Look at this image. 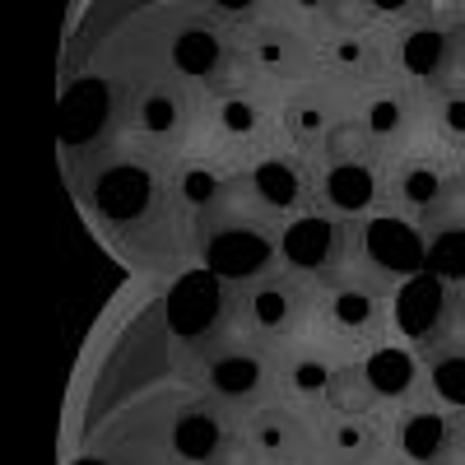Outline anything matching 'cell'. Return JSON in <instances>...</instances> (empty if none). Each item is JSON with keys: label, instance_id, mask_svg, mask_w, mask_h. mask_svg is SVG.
<instances>
[{"label": "cell", "instance_id": "5", "mask_svg": "<svg viewBox=\"0 0 465 465\" xmlns=\"http://www.w3.org/2000/svg\"><path fill=\"white\" fill-rule=\"evenodd\" d=\"M89 205L94 214L116 228V232H126V228H140L153 205H159V177H153L144 163L135 159H122V163H107L94 173L89 182Z\"/></svg>", "mask_w": 465, "mask_h": 465}, {"label": "cell", "instance_id": "17", "mask_svg": "<svg viewBox=\"0 0 465 465\" xmlns=\"http://www.w3.org/2000/svg\"><path fill=\"white\" fill-rule=\"evenodd\" d=\"M247 447L265 465H293L307 451V423L293 410H280V405L256 410L247 419Z\"/></svg>", "mask_w": 465, "mask_h": 465}, {"label": "cell", "instance_id": "6", "mask_svg": "<svg viewBox=\"0 0 465 465\" xmlns=\"http://www.w3.org/2000/svg\"><path fill=\"white\" fill-rule=\"evenodd\" d=\"M349 242H354V228H349L340 214H293L284 228H280V261L293 270V275H331V270L344 261Z\"/></svg>", "mask_w": 465, "mask_h": 465}, {"label": "cell", "instance_id": "28", "mask_svg": "<svg viewBox=\"0 0 465 465\" xmlns=\"http://www.w3.org/2000/svg\"><path fill=\"white\" fill-rule=\"evenodd\" d=\"M223 186H228V182L219 177V168H205V163H186V168L177 173V182H173L177 201L191 205V210H210V205H219Z\"/></svg>", "mask_w": 465, "mask_h": 465}, {"label": "cell", "instance_id": "29", "mask_svg": "<svg viewBox=\"0 0 465 465\" xmlns=\"http://www.w3.org/2000/svg\"><path fill=\"white\" fill-rule=\"evenodd\" d=\"M214 126L223 131V135H256L261 131V103L252 98V94H223L219 103H214Z\"/></svg>", "mask_w": 465, "mask_h": 465}, {"label": "cell", "instance_id": "21", "mask_svg": "<svg viewBox=\"0 0 465 465\" xmlns=\"http://www.w3.org/2000/svg\"><path fill=\"white\" fill-rule=\"evenodd\" d=\"M381 451L377 429L363 414H340L331 429H326V456L331 465H372Z\"/></svg>", "mask_w": 465, "mask_h": 465}, {"label": "cell", "instance_id": "32", "mask_svg": "<svg viewBox=\"0 0 465 465\" xmlns=\"http://www.w3.org/2000/svg\"><path fill=\"white\" fill-rule=\"evenodd\" d=\"M205 5L214 10V15H228V19H242V15H252L261 0H205Z\"/></svg>", "mask_w": 465, "mask_h": 465}, {"label": "cell", "instance_id": "14", "mask_svg": "<svg viewBox=\"0 0 465 465\" xmlns=\"http://www.w3.org/2000/svg\"><path fill=\"white\" fill-rule=\"evenodd\" d=\"M228 447V423L214 405L196 401L173 414V429H168V451L182 465H214Z\"/></svg>", "mask_w": 465, "mask_h": 465}, {"label": "cell", "instance_id": "30", "mask_svg": "<svg viewBox=\"0 0 465 465\" xmlns=\"http://www.w3.org/2000/svg\"><path fill=\"white\" fill-rule=\"evenodd\" d=\"M326 401H331V405H335L340 414H363L368 405H377L359 368H335V381H331Z\"/></svg>", "mask_w": 465, "mask_h": 465}, {"label": "cell", "instance_id": "31", "mask_svg": "<svg viewBox=\"0 0 465 465\" xmlns=\"http://www.w3.org/2000/svg\"><path fill=\"white\" fill-rule=\"evenodd\" d=\"M284 126H289V135H293V140L312 144V140H322V135H326L331 116H326V107H322L317 98H298V103H289V112H284Z\"/></svg>", "mask_w": 465, "mask_h": 465}, {"label": "cell", "instance_id": "26", "mask_svg": "<svg viewBox=\"0 0 465 465\" xmlns=\"http://www.w3.org/2000/svg\"><path fill=\"white\" fill-rule=\"evenodd\" d=\"M331 381H335V368L322 354H293L284 363V386L293 396H302V401H326Z\"/></svg>", "mask_w": 465, "mask_h": 465}, {"label": "cell", "instance_id": "10", "mask_svg": "<svg viewBox=\"0 0 465 465\" xmlns=\"http://www.w3.org/2000/svg\"><path fill=\"white\" fill-rule=\"evenodd\" d=\"M238 312L247 317V326L256 335H289V331H298V322L307 312V298L293 280L261 275L238 289Z\"/></svg>", "mask_w": 465, "mask_h": 465}, {"label": "cell", "instance_id": "16", "mask_svg": "<svg viewBox=\"0 0 465 465\" xmlns=\"http://www.w3.org/2000/svg\"><path fill=\"white\" fill-rule=\"evenodd\" d=\"M168 65L182 74V80H214L228 65V43L223 33L205 19H191L168 37Z\"/></svg>", "mask_w": 465, "mask_h": 465}, {"label": "cell", "instance_id": "27", "mask_svg": "<svg viewBox=\"0 0 465 465\" xmlns=\"http://www.w3.org/2000/svg\"><path fill=\"white\" fill-rule=\"evenodd\" d=\"M429 112H433V126L438 135L465 153V84H438L433 98H429Z\"/></svg>", "mask_w": 465, "mask_h": 465}, {"label": "cell", "instance_id": "25", "mask_svg": "<svg viewBox=\"0 0 465 465\" xmlns=\"http://www.w3.org/2000/svg\"><path fill=\"white\" fill-rule=\"evenodd\" d=\"M377 56H381V47L372 43L368 33H340V37H331V43H326V61L340 74H359V80L377 70Z\"/></svg>", "mask_w": 465, "mask_h": 465}, {"label": "cell", "instance_id": "24", "mask_svg": "<svg viewBox=\"0 0 465 465\" xmlns=\"http://www.w3.org/2000/svg\"><path fill=\"white\" fill-rule=\"evenodd\" d=\"M359 131L368 140H377V144L401 140L410 131V103H405V94H372L363 103V112H359Z\"/></svg>", "mask_w": 465, "mask_h": 465}, {"label": "cell", "instance_id": "18", "mask_svg": "<svg viewBox=\"0 0 465 465\" xmlns=\"http://www.w3.org/2000/svg\"><path fill=\"white\" fill-rule=\"evenodd\" d=\"M423 386L451 414H465V340L451 335L433 349H423Z\"/></svg>", "mask_w": 465, "mask_h": 465}, {"label": "cell", "instance_id": "15", "mask_svg": "<svg viewBox=\"0 0 465 465\" xmlns=\"http://www.w3.org/2000/svg\"><path fill=\"white\" fill-rule=\"evenodd\" d=\"M372 401H410L423 386V359L410 344H372L359 363Z\"/></svg>", "mask_w": 465, "mask_h": 465}, {"label": "cell", "instance_id": "1", "mask_svg": "<svg viewBox=\"0 0 465 465\" xmlns=\"http://www.w3.org/2000/svg\"><path fill=\"white\" fill-rule=\"evenodd\" d=\"M238 307V284H228L214 270H186L163 298V331L182 344H210Z\"/></svg>", "mask_w": 465, "mask_h": 465}, {"label": "cell", "instance_id": "23", "mask_svg": "<svg viewBox=\"0 0 465 465\" xmlns=\"http://www.w3.org/2000/svg\"><path fill=\"white\" fill-rule=\"evenodd\" d=\"M182 122H186V103H182L177 89L153 84V89H144V94L135 98V126H140L149 140H173V135L182 131Z\"/></svg>", "mask_w": 465, "mask_h": 465}, {"label": "cell", "instance_id": "13", "mask_svg": "<svg viewBox=\"0 0 465 465\" xmlns=\"http://www.w3.org/2000/svg\"><path fill=\"white\" fill-rule=\"evenodd\" d=\"M247 191L256 205L275 210V214H302L307 196H312V177L289 153H265V159L247 168Z\"/></svg>", "mask_w": 465, "mask_h": 465}, {"label": "cell", "instance_id": "8", "mask_svg": "<svg viewBox=\"0 0 465 465\" xmlns=\"http://www.w3.org/2000/svg\"><path fill=\"white\" fill-rule=\"evenodd\" d=\"M460 429L465 414L438 410V405H414L396 419V451L405 465H456L460 460Z\"/></svg>", "mask_w": 465, "mask_h": 465}, {"label": "cell", "instance_id": "12", "mask_svg": "<svg viewBox=\"0 0 465 465\" xmlns=\"http://www.w3.org/2000/svg\"><path fill=\"white\" fill-rule=\"evenodd\" d=\"M317 191H322V205H326L331 214L359 219V214H368V210L377 205L381 177H377V168H372L368 159H359V153H335V159L322 168Z\"/></svg>", "mask_w": 465, "mask_h": 465}, {"label": "cell", "instance_id": "2", "mask_svg": "<svg viewBox=\"0 0 465 465\" xmlns=\"http://www.w3.org/2000/svg\"><path fill=\"white\" fill-rule=\"evenodd\" d=\"M391 322L419 349H433V344L451 340L456 322H460V284L433 275V270L401 280V289L391 298Z\"/></svg>", "mask_w": 465, "mask_h": 465}, {"label": "cell", "instance_id": "20", "mask_svg": "<svg viewBox=\"0 0 465 465\" xmlns=\"http://www.w3.org/2000/svg\"><path fill=\"white\" fill-rule=\"evenodd\" d=\"M247 56H252L265 74H280V80H293V74L307 70V47H302V37L289 33V28H280V24L256 28L252 43H247Z\"/></svg>", "mask_w": 465, "mask_h": 465}, {"label": "cell", "instance_id": "4", "mask_svg": "<svg viewBox=\"0 0 465 465\" xmlns=\"http://www.w3.org/2000/svg\"><path fill=\"white\" fill-rule=\"evenodd\" d=\"M354 247H359V261L368 265V275L377 280H410L429 270V238L401 214L363 219L354 228Z\"/></svg>", "mask_w": 465, "mask_h": 465}, {"label": "cell", "instance_id": "7", "mask_svg": "<svg viewBox=\"0 0 465 465\" xmlns=\"http://www.w3.org/2000/svg\"><path fill=\"white\" fill-rule=\"evenodd\" d=\"M112 122H116V94H112L107 80L84 74V80L65 84L61 107H56V135L70 153H84V149L103 144Z\"/></svg>", "mask_w": 465, "mask_h": 465}, {"label": "cell", "instance_id": "9", "mask_svg": "<svg viewBox=\"0 0 465 465\" xmlns=\"http://www.w3.org/2000/svg\"><path fill=\"white\" fill-rule=\"evenodd\" d=\"M201 391H210L214 401H228V405H247L265 391L270 381V359L261 354L256 344H223V349H210L201 359Z\"/></svg>", "mask_w": 465, "mask_h": 465}, {"label": "cell", "instance_id": "22", "mask_svg": "<svg viewBox=\"0 0 465 465\" xmlns=\"http://www.w3.org/2000/svg\"><path fill=\"white\" fill-rule=\"evenodd\" d=\"M429 238V270L451 284H465V214H447L423 228Z\"/></svg>", "mask_w": 465, "mask_h": 465}, {"label": "cell", "instance_id": "34", "mask_svg": "<svg viewBox=\"0 0 465 465\" xmlns=\"http://www.w3.org/2000/svg\"><path fill=\"white\" fill-rule=\"evenodd\" d=\"M74 465H107V460H98V456H89V460H74Z\"/></svg>", "mask_w": 465, "mask_h": 465}, {"label": "cell", "instance_id": "33", "mask_svg": "<svg viewBox=\"0 0 465 465\" xmlns=\"http://www.w3.org/2000/svg\"><path fill=\"white\" fill-rule=\"evenodd\" d=\"M456 331H460V340H465V284H460V322H456Z\"/></svg>", "mask_w": 465, "mask_h": 465}, {"label": "cell", "instance_id": "35", "mask_svg": "<svg viewBox=\"0 0 465 465\" xmlns=\"http://www.w3.org/2000/svg\"><path fill=\"white\" fill-rule=\"evenodd\" d=\"M456 465H465V429H460V460Z\"/></svg>", "mask_w": 465, "mask_h": 465}, {"label": "cell", "instance_id": "3", "mask_svg": "<svg viewBox=\"0 0 465 465\" xmlns=\"http://www.w3.org/2000/svg\"><path fill=\"white\" fill-rule=\"evenodd\" d=\"M280 256L275 238L265 228L247 223V219H223L201 228V265L223 275L228 284H252L261 275H270V261Z\"/></svg>", "mask_w": 465, "mask_h": 465}, {"label": "cell", "instance_id": "19", "mask_svg": "<svg viewBox=\"0 0 465 465\" xmlns=\"http://www.w3.org/2000/svg\"><path fill=\"white\" fill-rule=\"evenodd\" d=\"M326 317L344 335H372L386 322V298L372 284H335L326 293Z\"/></svg>", "mask_w": 465, "mask_h": 465}, {"label": "cell", "instance_id": "11", "mask_svg": "<svg viewBox=\"0 0 465 465\" xmlns=\"http://www.w3.org/2000/svg\"><path fill=\"white\" fill-rule=\"evenodd\" d=\"M456 182H460V177H451V173H447L442 163H433V159H410V163H401L396 177H391V196H396V205H401L405 214H414L423 228H429V223L442 219L447 205L456 201Z\"/></svg>", "mask_w": 465, "mask_h": 465}]
</instances>
